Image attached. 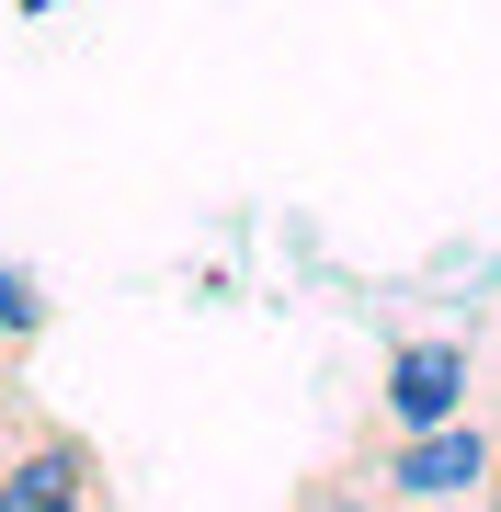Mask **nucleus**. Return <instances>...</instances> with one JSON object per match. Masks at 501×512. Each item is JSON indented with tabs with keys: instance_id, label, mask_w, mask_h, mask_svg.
<instances>
[{
	"instance_id": "nucleus-1",
	"label": "nucleus",
	"mask_w": 501,
	"mask_h": 512,
	"mask_svg": "<svg viewBox=\"0 0 501 512\" xmlns=\"http://www.w3.org/2000/svg\"><path fill=\"white\" fill-rule=\"evenodd\" d=\"M490 456H501V421L467 410L445 433H365V467L388 512H433V501H490Z\"/></svg>"
},
{
	"instance_id": "nucleus-5",
	"label": "nucleus",
	"mask_w": 501,
	"mask_h": 512,
	"mask_svg": "<svg viewBox=\"0 0 501 512\" xmlns=\"http://www.w3.org/2000/svg\"><path fill=\"white\" fill-rule=\"evenodd\" d=\"M0 399H23V342L0 330Z\"/></svg>"
},
{
	"instance_id": "nucleus-4",
	"label": "nucleus",
	"mask_w": 501,
	"mask_h": 512,
	"mask_svg": "<svg viewBox=\"0 0 501 512\" xmlns=\"http://www.w3.org/2000/svg\"><path fill=\"white\" fill-rule=\"evenodd\" d=\"M285 512H388V501H376V478H365V467H308Z\"/></svg>"
},
{
	"instance_id": "nucleus-6",
	"label": "nucleus",
	"mask_w": 501,
	"mask_h": 512,
	"mask_svg": "<svg viewBox=\"0 0 501 512\" xmlns=\"http://www.w3.org/2000/svg\"><path fill=\"white\" fill-rule=\"evenodd\" d=\"M479 512H501V456H490V501H479Z\"/></svg>"
},
{
	"instance_id": "nucleus-3",
	"label": "nucleus",
	"mask_w": 501,
	"mask_h": 512,
	"mask_svg": "<svg viewBox=\"0 0 501 512\" xmlns=\"http://www.w3.org/2000/svg\"><path fill=\"white\" fill-rule=\"evenodd\" d=\"M46 319H57V296H46L35 274H23V262H12V251H0V330H12V342H23V353H35V342H46Z\"/></svg>"
},
{
	"instance_id": "nucleus-7",
	"label": "nucleus",
	"mask_w": 501,
	"mask_h": 512,
	"mask_svg": "<svg viewBox=\"0 0 501 512\" xmlns=\"http://www.w3.org/2000/svg\"><path fill=\"white\" fill-rule=\"evenodd\" d=\"M433 512H479V501H433Z\"/></svg>"
},
{
	"instance_id": "nucleus-2",
	"label": "nucleus",
	"mask_w": 501,
	"mask_h": 512,
	"mask_svg": "<svg viewBox=\"0 0 501 512\" xmlns=\"http://www.w3.org/2000/svg\"><path fill=\"white\" fill-rule=\"evenodd\" d=\"M467 410H479V353L456 330H410V342H388V365H376V421L365 433H445Z\"/></svg>"
}]
</instances>
